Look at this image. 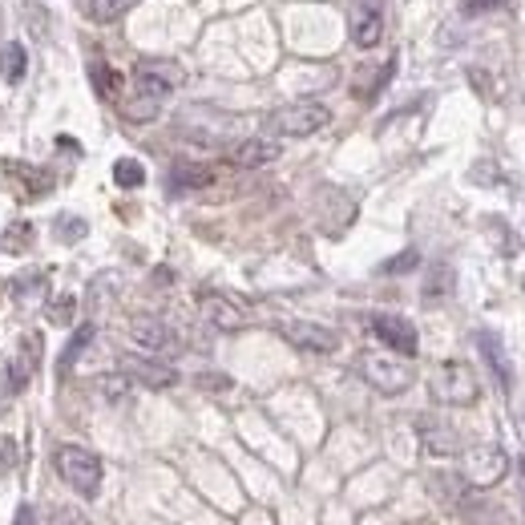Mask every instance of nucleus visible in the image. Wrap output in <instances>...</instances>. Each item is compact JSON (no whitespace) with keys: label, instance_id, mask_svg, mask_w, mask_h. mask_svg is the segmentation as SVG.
I'll return each mask as SVG.
<instances>
[{"label":"nucleus","instance_id":"7c9ffc66","mask_svg":"<svg viewBox=\"0 0 525 525\" xmlns=\"http://www.w3.org/2000/svg\"><path fill=\"white\" fill-rule=\"evenodd\" d=\"M57 235H61L65 243H73V239H81V235H85V223H81V219H73V215H65V219L57 223Z\"/></svg>","mask_w":525,"mask_h":525},{"label":"nucleus","instance_id":"2f4dec72","mask_svg":"<svg viewBox=\"0 0 525 525\" xmlns=\"http://www.w3.org/2000/svg\"><path fill=\"white\" fill-rule=\"evenodd\" d=\"M49 525H89V521H85V517H81L77 509H57Z\"/></svg>","mask_w":525,"mask_h":525},{"label":"nucleus","instance_id":"c756f323","mask_svg":"<svg viewBox=\"0 0 525 525\" xmlns=\"http://www.w3.org/2000/svg\"><path fill=\"white\" fill-rule=\"evenodd\" d=\"M69 320H73V295H61L49 311V324H69Z\"/></svg>","mask_w":525,"mask_h":525},{"label":"nucleus","instance_id":"b1692460","mask_svg":"<svg viewBox=\"0 0 525 525\" xmlns=\"http://www.w3.org/2000/svg\"><path fill=\"white\" fill-rule=\"evenodd\" d=\"M158 105H162V101H154V97H142V93H138L134 101H126V105H122V114H126L130 122H150V118H158Z\"/></svg>","mask_w":525,"mask_h":525},{"label":"nucleus","instance_id":"39448f33","mask_svg":"<svg viewBox=\"0 0 525 525\" xmlns=\"http://www.w3.org/2000/svg\"><path fill=\"white\" fill-rule=\"evenodd\" d=\"M279 336H283L291 348H299V352H320V356H328V352L340 348V336H336L332 328L311 324V320H283V324H279Z\"/></svg>","mask_w":525,"mask_h":525},{"label":"nucleus","instance_id":"6e6552de","mask_svg":"<svg viewBox=\"0 0 525 525\" xmlns=\"http://www.w3.org/2000/svg\"><path fill=\"white\" fill-rule=\"evenodd\" d=\"M130 336H134V344L146 348L150 356H162V352H174V348H178V336H174L162 320H154V315H138V320L130 324Z\"/></svg>","mask_w":525,"mask_h":525},{"label":"nucleus","instance_id":"1a4fd4ad","mask_svg":"<svg viewBox=\"0 0 525 525\" xmlns=\"http://www.w3.org/2000/svg\"><path fill=\"white\" fill-rule=\"evenodd\" d=\"M477 348H481V360L489 364L497 388L509 396V388H513V364H509V356H505L501 336H497V332H477Z\"/></svg>","mask_w":525,"mask_h":525},{"label":"nucleus","instance_id":"a878e982","mask_svg":"<svg viewBox=\"0 0 525 525\" xmlns=\"http://www.w3.org/2000/svg\"><path fill=\"white\" fill-rule=\"evenodd\" d=\"M126 392H130V376L122 372V376H101V396L105 400H126Z\"/></svg>","mask_w":525,"mask_h":525},{"label":"nucleus","instance_id":"bb28decb","mask_svg":"<svg viewBox=\"0 0 525 525\" xmlns=\"http://www.w3.org/2000/svg\"><path fill=\"white\" fill-rule=\"evenodd\" d=\"M416 263H420V255H416V251H400L396 259H388V263L380 267V275H404V271H412Z\"/></svg>","mask_w":525,"mask_h":525},{"label":"nucleus","instance_id":"473e14b6","mask_svg":"<svg viewBox=\"0 0 525 525\" xmlns=\"http://www.w3.org/2000/svg\"><path fill=\"white\" fill-rule=\"evenodd\" d=\"M13 525H37V513H33V505H21V509H17V517H13Z\"/></svg>","mask_w":525,"mask_h":525},{"label":"nucleus","instance_id":"cd10ccee","mask_svg":"<svg viewBox=\"0 0 525 525\" xmlns=\"http://www.w3.org/2000/svg\"><path fill=\"white\" fill-rule=\"evenodd\" d=\"M445 291H453V271H449V267H437L433 279H429V287H425V299H437V295H445Z\"/></svg>","mask_w":525,"mask_h":525},{"label":"nucleus","instance_id":"c9c22d12","mask_svg":"<svg viewBox=\"0 0 525 525\" xmlns=\"http://www.w3.org/2000/svg\"><path fill=\"white\" fill-rule=\"evenodd\" d=\"M517 477H521V493H525V461H517Z\"/></svg>","mask_w":525,"mask_h":525},{"label":"nucleus","instance_id":"f257e3e1","mask_svg":"<svg viewBox=\"0 0 525 525\" xmlns=\"http://www.w3.org/2000/svg\"><path fill=\"white\" fill-rule=\"evenodd\" d=\"M328 122H332V110L324 101H291V105H283V110H275L267 118V126L283 138H307L315 130H324Z\"/></svg>","mask_w":525,"mask_h":525},{"label":"nucleus","instance_id":"f8f14e48","mask_svg":"<svg viewBox=\"0 0 525 525\" xmlns=\"http://www.w3.org/2000/svg\"><path fill=\"white\" fill-rule=\"evenodd\" d=\"M505 465H509V457H505L501 449L485 445V449H473V453H469L465 473H469V481H473V485H493V481H501Z\"/></svg>","mask_w":525,"mask_h":525},{"label":"nucleus","instance_id":"412c9836","mask_svg":"<svg viewBox=\"0 0 525 525\" xmlns=\"http://www.w3.org/2000/svg\"><path fill=\"white\" fill-rule=\"evenodd\" d=\"M0 247H5L9 255H21V251H29L33 247V223H9V231H5V239H0Z\"/></svg>","mask_w":525,"mask_h":525},{"label":"nucleus","instance_id":"9b49d317","mask_svg":"<svg viewBox=\"0 0 525 525\" xmlns=\"http://www.w3.org/2000/svg\"><path fill=\"white\" fill-rule=\"evenodd\" d=\"M202 315H206V320H210V328H219V332H239V328L247 324V315H243V307H239L235 299L219 295V291H210V295H202Z\"/></svg>","mask_w":525,"mask_h":525},{"label":"nucleus","instance_id":"423d86ee","mask_svg":"<svg viewBox=\"0 0 525 525\" xmlns=\"http://www.w3.org/2000/svg\"><path fill=\"white\" fill-rule=\"evenodd\" d=\"M134 85L142 97H154V101H166L178 85H182V69L174 61H138L134 69Z\"/></svg>","mask_w":525,"mask_h":525},{"label":"nucleus","instance_id":"f704fd0d","mask_svg":"<svg viewBox=\"0 0 525 525\" xmlns=\"http://www.w3.org/2000/svg\"><path fill=\"white\" fill-rule=\"evenodd\" d=\"M497 5V0H465V13H477V9H489Z\"/></svg>","mask_w":525,"mask_h":525},{"label":"nucleus","instance_id":"aec40b11","mask_svg":"<svg viewBox=\"0 0 525 525\" xmlns=\"http://www.w3.org/2000/svg\"><path fill=\"white\" fill-rule=\"evenodd\" d=\"M114 182H118L122 190H138V186L146 182V166H142L138 158H118V162H114Z\"/></svg>","mask_w":525,"mask_h":525},{"label":"nucleus","instance_id":"5701e85b","mask_svg":"<svg viewBox=\"0 0 525 525\" xmlns=\"http://www.w3.org/2000/svg\"><path fill=\"white\" fill-rule=\"evenodd\" d=\"M5 170H9V174H21V182L29 186V194H33V198H37V194H45V190L53 186V182H49L41 170H33V166H25V162H9Z\"/></svg>","mask_w":525,"mask_h":525},{"label":"nucleus","instance_id":"9d476101","mask_svg":"<svg viewBox=\"0 0 525 525\" xmlns=\"http://www.w3.org/2000/svg\"><path fill=\"white\" fill-rule=\"evenodd\" d=\"M122 372H126L130 380L146 384V388H170V384H178V372H174L170 364H162V360H150V356H126V360H122Z\"/></svg>","mask_w":525,"mask_h":525},{"label":"nucleus","instance_id":"20e7f679","mask_svg":"<svg viewBox=\"0 0 525 525\" xmlns=\"http://www.w3.org/2000/svg\"><path fill=\"white\" fill-rule=\"evenodd\" d=\"M360 372H364V380H368L376 392H384V396H400V392H408V384H412V368H408L404 360L376 356V352H368V356L360 360Z\"/></svg>","mask_w":525,"mask_h":525},{"label":"nucleus","instance_id":"72a5a7b5","mask_svg":"<svg viewBox=\"0 0 525 525\" xmlns=\"http://www.w3.org/2000/svg\"><path fill=\"white\" fill-rule=\"evenodd\" d=\"M198 384H202V388H231V380H227V376H202Z\"/></svg>","mask_w":525,"mask_h":525},{"label":"nucleus","instance_id":"393cba45","mask_svg":"<svg viewBox=\"0 0 525 525\" xmlns=\"http://www.w3.org/2000/svg\"><path fill=\"white\" fill-rule=\"evenodd\" d=\"M130 5V0H89V17L97 21V25H105V21H114V17H122V9Z\"/></svg>","mask_w":525,"mask_h":525},{"label":"nucleus","instance_id":"a211bd4d","mask_svg":"<svg viewBox=\"0 0 525 525\" xmlns=\"http://www.w3.org/2000/svg\"><path fill=\"white\" fill-rule=\"evenodd\" d=\"M93 344V324H81V332H73V340L65 344V352H61V360H57V376H69V368L81 360V352Z\"/></svg>","mask_w":525,"mask_h":525},{"label":"nucleus","instance_id":"c85d7f7f","mask_svg":"<svg viewBox=\"0 0 525 525\" xmlns=\"http://www.w3.org/2000/svg\"><path fill=\"white\" fill-rule=\"evenodd\" d=\"M13 469H17V441L0 437V477H9Z\"/></svg>","mask_w":525,"mask_h":525},{"label":"nucleus","instance_id":"dca6fc26","mask_svg":"<svg viewBox=\"0 0 525 525\" xmlns=\"http://www.w3.org/2000/svg\"><path fill=\"white\" fill-rule=\"evenodd\" d=\"M25 73H29V49L21 41H5L0 45V81L17 85Z\"/></svg>","mask_w":525,"mask_h":525},{"label":"nucleus","instance_id":"0eeeda50","mask_svg":"<svg viewBox=\"0 0 525 525\" xmlns=\"http://www.w3.org/2000/svg\"><path fill=\"white\" fill-rule=\"evenodd\" d=\"M368 324H372V336L384 340V348H392V352H400V356H416V352H420V336H416V328L404 320V315L380 311V315H372Z\"/></svg>","mask_w":525,"mask_h":525},{"label":"nucleus","instance_id":"f03ea898","mask_svg":"<svg viewBox=\"0 0 525 525\" xmlns=\"http://www.w3.org/2000/svg\"><path fill=\"white\" fill-rule=\"evenodd\" d=\"M57 473L81 497H97V489H101V461H97V453H89L81 445H61L57 449Z\"/></svg>","mask_w":525,"mask_h":525},{"label":"nucleus","instance_id":"2eb2a0df","mask_svg":"<svg viewBox=\"0 0 525 525\" xmlns=\"http://www.w3.org/2000/svg\"><path fill=\"white\" fill-rule=\"evenodd\" d=\"M215 182V170L210 166H198V162H178L170 166V190L174 194H186V190H202Z\"/></svg>","mask_w":525,"mask_h":525},{"label":"nucleus","instance_id":"6ab92c4d","mask_svg":"<svg viewBox=\"0 0 525 525\" xmlns=\"http://www.w3.org/2000/svg\"><path fill=\"white\" fill-rule=\"evenodd\" d=\"M89 77H93V89H97V97H105V101H110V97H118V73L110 69V65H105L101 57H93L89 61Z\"/></svg>","mask_w":525,"mask_h":525},{"label":"nucleus","instance_id":"4be33fe9","mask_svg":"<svg viewBox=\"0 0 525 525\" xmlns=\"http://www.w3.org/2000/svg\"><path fill=\"white\" fill-rule=\"evenodd\" d=\"M41 287H45V271H21V275L9 283V295H13L17 303H25V299H33Z\"/></svg>","mask_w":525,"mask_h":525},{"label":"nucleus","instance_id":"ddd939ff","mask_svg":"<svg viewBox=\"0 0 525 525\" xmlns=\"http://www.w3.org/2000/svg\"><path fill=\"white\" fill-rule=\"evenodd\" d=\"M279 154H283L279 142H271V138H247V142H239L231 150V162L243 166V170H259V166H271Z\"/></svg>","mask_w":525,"mask_h":525},{"label":"nucleus","instance_id":"4468645a","mask_svg":"<svg viewBox=\"0 0 525 525\" xmlns=\"http://www.w3.org/2000/svg\"><path fill=\"white\" fill-rule=\"evenodd\" d=\"M380 37H384V17H380V9H356V17H352V41L360 45V49H376L380 45Z\"/></svg>","mask_w":525,"mask_h":525},{"label":"nucleus","instance_id":"7ed1b4c3","mask_svg":"<svg viewBox=\"0 0 525 525\" xmlns=\"http://www.w3.org/2000/svg\"><path fill=\"white\" fill-rule=\"evenodd\" d=\"M477 392H481V384H477L473 368L461 364V360H449V364H441V368L433 372V400H437V404L465 408V404L477 400Z\"/></svg>","mask_w":525,"mask_h":525},{"label":"nucleus","instance_id":"f3484780","mask_svg":"<svg viewBox=\"0 0 525 525\" xmlns=\"http://www.w3.org/2000/svg\"><path fill=\"white\" fill-rule=\"evenodd\" d=\"M416 429H420V437H425V449H429V453H453V449H457L453 429H449V425H437L433 416H425Z\"/></svg>","mask_w":525,"mask_h":525}]
</instances>
